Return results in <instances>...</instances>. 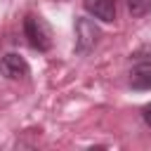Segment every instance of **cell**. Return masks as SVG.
<instances>
[{"instance_id":"cell-1","label":"cell","mask_w":151,"mask_h":151,"mask_svg":"<svg viewBox=\"0 0 151 151\" xmlns=\"http://www.w3.org/2000/svg\"><path fill=\"white\" fill-rule=\"evenodd\" d=\"M24 35H26L28 45L38 52H47L52 47V31H50V26L42 17L28 14L24 19Z\"/></svg>"},{"instance_id":"cell-2","label":"cell","mask_w":151,"mask_h":151,"mask_svg":"<svg viewBox=\"0 0 151 151\" xmlns=\"http://www.w3.org/2000/svg\"><path fill=\"white\" fill-rule=\"evenodd\" d=\"M99 40V28L92 19L87 17H78L76 19V52L78 54H87Z\"/></svg>"},{"instance_id":"cell-3","label":"cell","mask_w":151,"mask_h":151,"mask_svg":"<svg viewBox=\"0 0 151 151\" xmlns=\"http://www.w3.org/2000/svg\"><path fill=\"white\" fill-rule=\"evenodd\" d=\"M28 64H26V59L21 57V54H17V52H9V54H5V57H0V73L5 76V78H9V80H21V78H26L28 76Z\"/></svg>"},{"instance_id":"cell-4","label":"cell","mask_w":151,"mask_h":151,"mask_svg":"<svg viewBox=\"0 0 151 151\" xmlns=\"http://www.w3.org/2000/svg\"><path fill=\"white\" fill-rule=\"evenodd\" d=\"M83 7H85L87 14H92L99 21H106V24L116 21V14H118V2L116 0H85Z\"/></svg>"},{"instance_id":"cell-5","label":"cell","mask_w":151,"mask_h":151,"mask_svg":"<svg viewBox=\"0 0 151 151\" xmlns=\"http://www.w3.org/2000/svg\"><path fill=\"white\" fill-rule=\"evenodd\" d=\"M132 90H151V61H137L130 71Z\"/></svg>"},{"instance_id":"cell-6","label":"cell","mask_w":151,"mask_h":151,"mask_svg":"<svg viewBox=\"0 0 151 151\" xmlns=\"http://www.w3.org/2000/svg\"><path fill=\"white\" fill-rule=\"evenodd\" d=\"M127 9L132 17H146L151 12V0H127Z\"/></svg>"},{"instance_id":"cell-7","label":"cell","mask_w":151,"mask_h":151,"mask_svg":"<svg viewBox=\"0 0 151 151\" xmlns=\"http://www.w3.org/2000/svg\"><path fill=\"white\" fill-rule=\"evenodd\" d=\"M142 120H144V123L151 127V101H149V104L142 109Z\"/></svg>"}]
</instances>
